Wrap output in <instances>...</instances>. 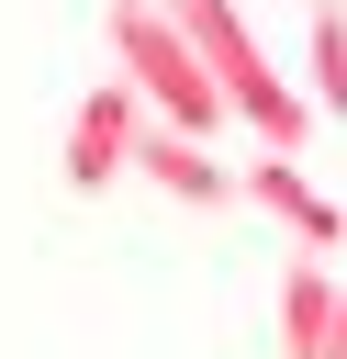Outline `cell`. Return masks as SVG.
Returning a JSON list of instances; mask_svg holds the SVG:
<instances>
[{
	"label": "cell",
	"mask_w": 347,
	"mask_h": 359,
	"mask_svg": "<svg viewBox=\"0 0 347 359\" xmlns=\"http://www.w3.org/2000/svg\"><path fill=\"white\" fill-rule=\"evenodd\" d=\"M168 22L190 34L201 79L224 90V123H246V135H257V157H302V146H313V101L269 67V45H257L246 0H168Z\"/></svg>",
	"instance_id": "obj_1"
},
{
	"label": "cell",
	"mask_w": 347,
	"mask_h": 359,
	"mask_svg": "<svg viewBox=\"0 0 347 359\" xmlns=\"http://www.w3.org/2000/svg\"><path fill=\"white\" fill-rule=\"evenodd\" d=\"M101 45H112V79L146 101V123H168V135L213 146L224 90L201 79V56H190V34L168 22V0H112V11H101Z\"/></svg>",
	"instance_id": "obj_2"
},
{
	"label": "cell",
	"mask_w": 347,
	"mask_h": 359,
	"mask_svg": "<svg viewBox=\"0 0 347 359\" xmlns=\"http://www.w3.org/2000/svg\"><path fill=\"white\" fill-rule=\"evenodd\" d=\"M134 135H146V101L123 79H90L78 112H67V191H112L134 180Z\"/></svg>",
	"instance_id": "obj_3"
},
{
	"label": "cell",
	"mask_w": 347,
	"mask_h": 359,
	"mask_svg": "<svg viewBox=\"0 0 347 359\" xmlns=\"http://www.w3.org/2000/svg\"><path fill=\"white\" fill-rule=\"evenodd\" d=\"M235 202H257L302 258H336V247H347V213H336V191H313L302 157H246V168H235Z\"/></svg>",
	"instance_id": "obj_4"
},
{
	"label": "cell",
	"mask_w": 347,
	"mask_h": 359,
	"mask_svg": "<svg viewBox=\"0 0 347 359\" xmlns=\"http://www.w3.org/2000/svg\"><path fill=\"white\" fill-rule=\"evenodd\" d=\"M134 180H146V191H168V202H190V213H213V202H235V168H224L213 146H190V135H168V123H146V135H134Z\"/></svg>",
	"instance_id": "obj_5"
},
{
	"label": "cell",
	"mask_w": 347,
	"mask_h": 359,
	"mask_svg": "<svg viewBox=\"0 0 347 359\" xmlns=\"http://www.w3.org/2000/svg\"><path fill=\"white\" fill-rule=\"evenodd\" d=\"M336 303H347V280L325 258H291L280 269V359H325L336 348Z\"/></svg>",
	"instance_id": "obj_6"
},
{
	"label": "cell",
	"mask_w": 347,
	"mask_h": 359,
	"mask_svg": "<svg viewBox=\"0 0 347 359\" xmlns=\"http://www.w3.org/2000/svg\"><path fill=\"white\" fill-rule=\"evenodd\" d=\"M313 123H347V0H313V56H302Z\"/></svg>",
	"instance_id": "obj_7"
},
{
	"label": "cell",
	"mask_w": 347,
	"mask_h": 359,
	"mask_svg": "<svg viewBox=\"0 0 347 359\" xmlns=\"http://www.w3.org/2000/svg\"><path fill=\"white\" fill-rule=\"evenodd\" d=\"M325 359H347V303H336V348H325Z\"/></svg>",
	"instance_id": "obj_8"
}]
</instances>
